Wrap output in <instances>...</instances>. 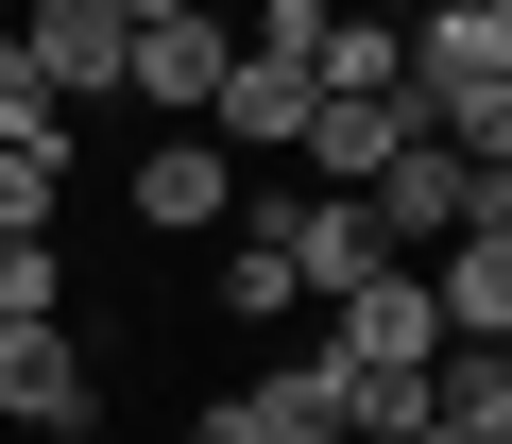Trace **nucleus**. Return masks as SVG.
<instances>
[{
	"label": "nucleus",
	"mask_w": 512,
	"mask_h": 444,
	"mask_svg": "<svg viewBox=\"0 0 512 444\" xmlns=\"http://www.w3.org/2000/svg\"><path fill=\"white\" fill-rule=\"evenodd\" d=\"M410 35V137L427 154H461V171H512V18L495 0H427V18H393Z\"/></svg>",
	"instance_id": "nucleus-1"
},
{
	"label": "nucleus",
	"mask_w": 512,
	"mask_h": 444,
	"mask_svg": "<svg viewBox=\"0 0 512 444\" xmlns=\"http://www.w3.org/2000/svg\"><path fill=\"white\" fill-rule=\"evenodd\" d=\"M222 18H205V0H137V52H120V103H154L171 137H205V103H222Z\"/></svg>",
	"instance_id": "nucleus-2"
},
{
	"label": "nucleus",
	"mask_w": 512,
	"mask_h": 444,
	"mask_svg": "<svg viewBox=\"0 0 512 444\" xmlns=\"http://www.w3.org/2000/svg\"><path fill=\"white\" fill-rule=\"evenodd\" d=\"M427 274V325L461 342V359H512V222H461L444 257H410Z\"/></svg>",
	"instance_id": "nucleus-3"
},
{
	"label": "nucleus",
	"mask_w": 512,
	"mask_h": 444,
	"mask_svg": "<svg viewBox=\"0 0 512 444\" xmlns=\"http://www.w3.org/2000/svg\"><path fill=\"white\" fill-rule=\"evenodd\" d=\"M222 35H239V18H222ZM205 137H222L239 171H256V154H291V137H308V69H291L274 35H239V52H222V103H205Z\"/></svg>",
	"instance_id": "nucleus-4"
},
{
	"label": "nucleus",
	"mask_w": 512,
	"mask_h": 444,
	"mask_svg": "<svg viewBox=\"0 0 512 444\" xmlns=\"http://www.w3.org/2000/svg\"><path fill=\"white\" fill-rule=\"evenodd\" d=\"M18 52H35V86H52V103H120L137 0H35V18H18Z\"/></svg>",
	"instance_id": "nucleus-5"
},
{
	"label": "nucleus",
	"mask_w": 512,
	"mask_h": 444,
	"mask_svg": "<svg viewBox=\"0 0 512 444\" xmlns=\"http://www.w3.org/2000/svg\"><path fill=\"white\" fill-rule=\"evenodd\" d=\"M0 427H52V444H86V427H103V359H86L69 325H18V342H0Z\"/></svg>",
	"instance_id": "nucleus-6"
},
{
	"label": "nucleus",
	"mask_w": 512,
	"mask_h": 444,
	"mask_svg": "<svg viewBox=\"0 0 512 444\" xmlns=\"http://www.w3.org/2000/svg\"><path fill=\"white\" fill-rule=\"evenodd\" d=\"M120 205L154 222V240H188V222H239V154H222V137H154Z\"/></svg>",
	"instance_id": "nucleus-7"
},
{
	"label": "nucleus",
	"mask_w": 512,
	"mask_h": 444,
	"mask_svg": "<svg viewBox=\"0 0 512 444\" xmlns=\"http://www.w3.org/2000/svg\"><path fill=\"white\" fill-rule=\"evenodd\" d=\"M427 427H461V444H512V359H427Z\"/></svg>",
	"instance_id": "nucleus-8"
},
{
	"label": "nucleus",
	"mask_w": 512,
	"mask_h": 444,
	"mask_svg": "<svg viewBox=\"0 0 512 444\" xmlns=\"http://www.w3.org/2000/svg\"><path fill=\"white\" fill-rule=\"evenodd\" d=\"M308 291H291V257H274V222H239L222 240V325H291Z\"/></svg>",
	"instance_id": "nucleus-9"
},
{
	"label": "nucleus",
	"mask_w": 512,
	"mask_h": 444,
	"mask_svg": "<svg viewBox=\"0 0 512 444\" xmlns=\"http://www.w3.org/2000/svg\"><path fill=\"white\" fill-rule=\"evenodd\" d=\"M52 205H69V154H0V240H52Z\"/></svg>",
	"instance_id": "nucleus-10"
},
{
	"label": "nucleus",
	"mask_w": 512,
	"mask_h": 444,
	"mask_svg": "<svg viewBox=\"0 0 512 444\" xmlns=\"http://www.w3.org/2000/svg\"><path fill=\"white\" fill-rule=\"evenodd\" d=\"M188 444H274V410H256V393H205V410H188Z\"/></svg>",
	"instance_id": "nucleus-11"
},
{
	"label": "nucleus",
	"mask_w": 512,
	"mask_h": 444,
	"mask_svg": "<svg viewBox=\"0 0 512 444\" xmlns=\"http://www.w3.org/2000/svg\"><path fill=\"white\" fill-rule=\"evenodd\" d=\"M427 444H461V427H427Z\"/></svg>",
	"instance_id": "nucleus-12"
},
{
	"label": "nucleus",
	"mask_w": 512,
	"mask_h": 444,
	"mask_svg": "<svg viewBox=\"0 0 512 444\" xmlns=\"http://www.w3.org/2000/svg\"><path fill=\"white\" fill-rule=\"evenodd\" d=\"M0 35H18V18H0Z\"/></svg>",
	"instance_id": "nucleus-13"
}]
</instances>
